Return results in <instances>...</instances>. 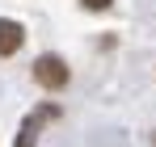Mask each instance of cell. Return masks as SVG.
Segmentation results:
<instances>
[{
    "label": "cell",
    "mask_w": 156,
    "mask_h": 147,
    "mask_svg": "<svg viewBox=\"0 0 156 147\" xmlns=\"http://www.w3.org/2000/svg\"><path fill=\"white\" fill-rule=\"evenodd\" d=\"M34 80L55 93V88L68 84V63H63L59 55H42V59H34Z\"/></svg>",
    "instance_id": "6da1fadb"
},
{
    "label": "cell",
    "mask_w": 156,
    "mask_h": 147,
    "mask_svg": "<svg viewBox=\"0 0 156 147\" xmlns=\"http://www.w3.org/2000/svg\"><path fill=\"white\" fill-rule=\"evenodd\" d=\"M21 42H26V29H21L17 21H4V17H0V55L21 50Z\"/></svg>",
    "instance_id": "7a4b0ae2"
},
{
    "label": "cell",
    "mask_w": 156,
    "mask_h": 147,
    "mask_svg": "<svg viewBox=\"0 0 156 147\" xmlns=\"http://www.w3.org/2000/svg\"><path fill=\"white\" fill-rule=\"evenodd\" d=\"M17 147H34V122L21 126V139H17Z\"/></svg>",
    "instance_id": "3957f363"
},
{
    "label": "cell",
    "mask_w": 156,
    "mask_h": 147,
    "mask_svg": "<svg viewBox=\"0 0 156 147\" xmlns=\"http://www.w3.org/2000/svg\"><path fill=\"white\" fill-rule=\"evenodd\" d=\"M80 4H84V9H110L114 0H80Z\"/></svg>",
    "instance_id": "277c9868"
}]
</instances>
